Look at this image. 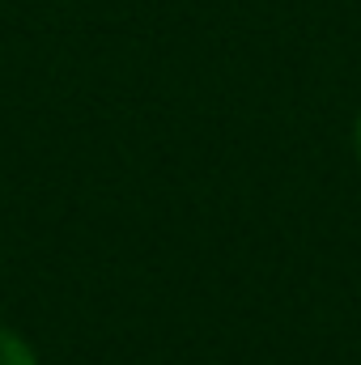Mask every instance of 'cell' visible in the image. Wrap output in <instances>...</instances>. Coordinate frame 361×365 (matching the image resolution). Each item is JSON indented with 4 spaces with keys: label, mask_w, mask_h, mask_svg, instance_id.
Returning a JSON list of instances; mask_svg holds the SVG:
<instances>
[{
    "label": "cell",
    "mask_w": 361,
    "mask_h": 365,
    "mask_svg": "<svg viewBox=\"0 0 361 365\" xmlns=\"http://www.w3.org/2000/svg\"><path fill=\"white\" fill-rule=\"evenodd\" d=\"M0 365H39V353L13 327H0Z\"/></svg>",
    "instance_id": "1"
},
{
    "label": "cell",
    "mask_w": 361,
    "mask_h": 365,
    "mask_svg": "<svg viewBox=\"0 0 361 365\" xmlns=\"http://www.w3.org/2000/svg\"><path fill=\"white\" fill-rule=\"evenodd\" d=\"M353 145H357V158H361V110H357V123H353Z\"/></svg>",
    "instance_id": "2"
}]
</instances>
